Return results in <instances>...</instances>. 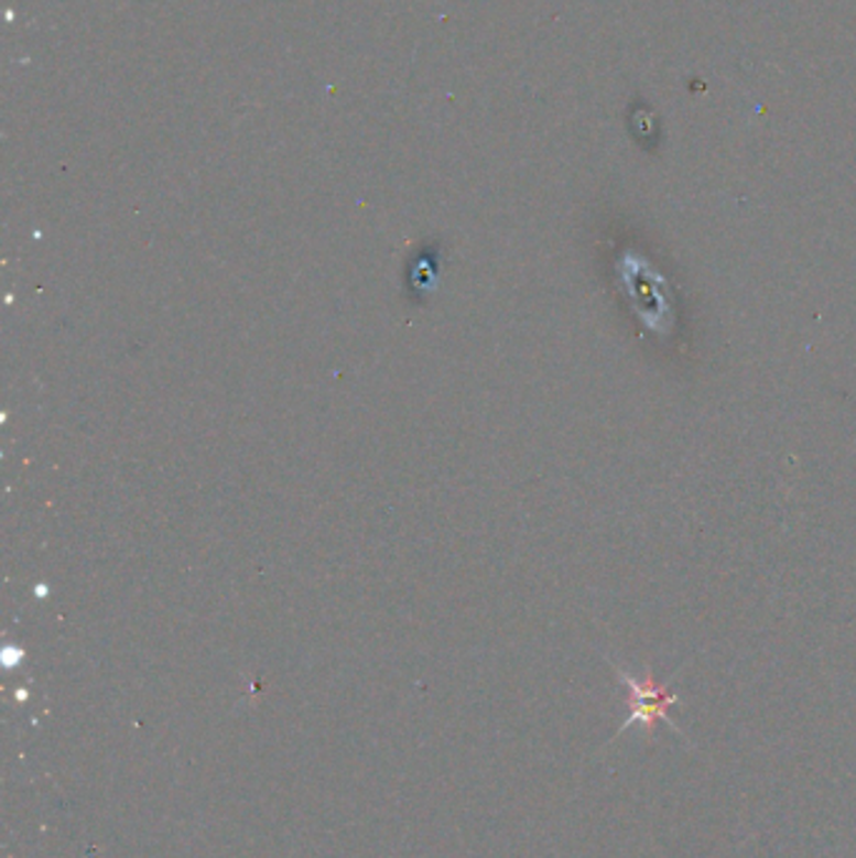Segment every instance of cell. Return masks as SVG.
Wrapping results in <instances>:
<instances>
[{
	"label": "cell",
	"instance_id": "1",
	"mask_svg": "<svg viewBox=\"0 0 856 858\" xmlns=\"http://www.w3.org/2000/svg\"><path fill=\"white\" fill-rule=\"evenodd\" d=\"M610 665H613V671L618 673L620 683H624L628 688V708H630L628 718L624 720V726L618 728V734L613 738L624 736L626 730L636 728V726H641L646 734L651 736L653 728H655V720H663L675 736H679L681 740H686V734H683V730L675 726V720L671 718V708L681 706V695H675L671 691V683L658 685L651 673H646V677H636L633 673H628L626 667H620L613 661H610Z\"/></svg>",
	"mask_w": 856,
	"mask_h": 858
}]
</instances>
